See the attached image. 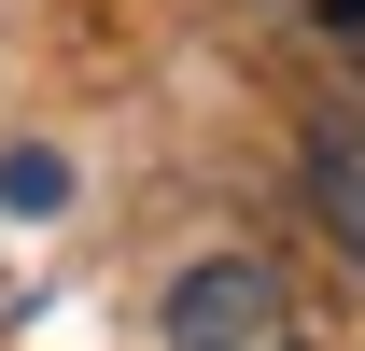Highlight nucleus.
Masks as SVG:
<instances>
[{"instance_id": "nucleus-3", "label": "nucleus", "mask_w": 365, "mask_h": 351, "mask_svg": "<svg viewBox=\"0 0 365 351\" xmlns=\"http://www.w3.org/2000/svg\"><path fill=\"white\" fill-rule=\"evenodd\" d=\"M56 197H71V155L14 141V155H0V211H56Z\"/></svg>"}, {"instance_id": "nucleus-2", "label": "nucleus", "mask_w": 365, "mask_h": 351, "mask_svg": "<svg viewBox=\"0 0 365 351\" xmlns=\"http://www.w3.org/2000/svg\"><path fill=\"white\" fill-rule=\"evenodd\" d=\"M309 225H323V253L365 281V113H309Z\"/></svg>"}, {"instance_id": "nucleus-4", "label": "nucleus", "mask_w": 365, "mask_h": 351, "mask_svg": "<svg viewBox=\"0 0 365 351\" xmlns=\"http://www.w3.org/2000/svg\"><path fill=\"white\" fill-rule=\"evenodd\" d=\"M337 14H365V0H337Z\"/></svg>"}, {"instance_id": "nucleus-1", "label": "nucleus", "mask_w": 365, "mask_h": 351, "mask_svg": "<svg viewBox=\"0 0 365 351\" xmlns=\"http://www.w3.org/2000/svg\"><path fill=\"white\" fill-rule=\"evenodd\" d=\"M169 351H309V309H295V267L281 253H197L169 281Z\"/></svg>"}]
</instances>
